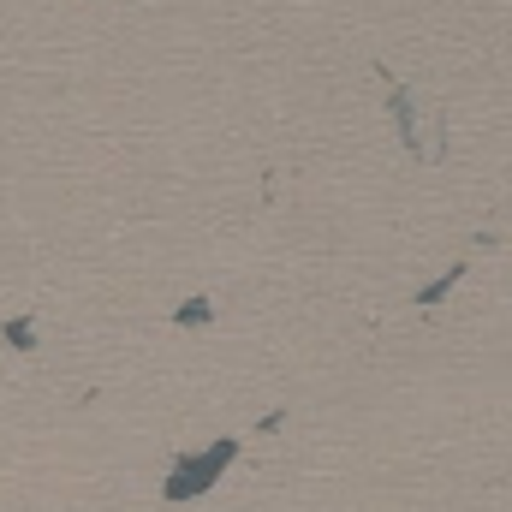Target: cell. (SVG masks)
<instances>
[{
    "label": "cell",
    "instance_id": "277c9868",
    "mask_svg": "<svg viewBox=\"0 0 512 512\" xmlns=\"http://www.w3.org/2000/svg\"><path fill=\"white\" fill-rule=\"evenodd\" d=\"M203 322H215L209 298H185V310H173V328H203Z\"/></svg>",
    "mask_w": 512,
    "mask_h": 512
},
{
    "label": "cell",
    "instance_id": "7a4b0ae2",
    "mask_svg": "<svg viewBox=\"0 0 512 512\" xmlns=\"http://www.w3.org/2000/svg\"><path fill=\"white\" fill-rule=\"evenodd\" d=\"M0 340L18 346V352H36V316H12V322H0Z\"/></svg>",
    "mask_w": 512,
    "mask_h": 512
},
{
    "label": "cell",
    "instance_id": "6da1fadb",
    "mask_svg": "<svg viewBox=\"0 0 512 512\" xmlns=\"http://www.w3.org/2000/svg\"><path fill=\"white\" fill-rule=\"evenodd\" d=\"M233 459H239V441H233V435L215 441V447H191V453H179V459L167 465V477H161V501H197V495H209V489L227 477Z\"/></svg>",
    "mask_w": 512,
    "mask_h": 512
},
{
    "label": "cell",
    "instance_id": "3957f363",
    "mask_svg": "<svg viewBox=\"0 0 512 512\" xmlns=\"http://www.w3.org/2000/svg\"><path fill=\"white\" fill-rule=\"evenodd\" d=\"M459 274H465V262H453V268H447V274H435V280H429V286H423V292H417V304H423V310H429V304H441V298H447V292H453V286H459Z\"/></svg>",
    "mask_w": 512,
    "mask_h": 512
}]
</instances>
